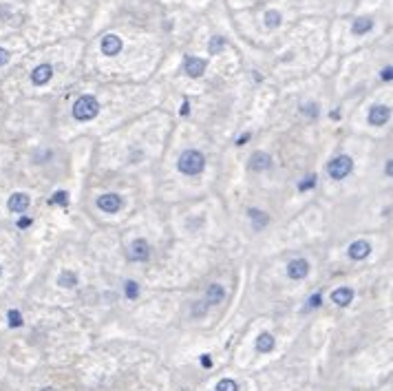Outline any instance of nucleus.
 Instances as JSON below:
<instances>
[{
	"instance_id": "1",
	"label": "nucleus",
	"mask_w": 393,
	"mask_h": 391,
	"mask_svg": "<svg viewBox=\"0 0 393 391\" xmlns=\"http://www.w3.org/2000/svg\"><path fill=\"white\" fill-rule=\"evenodd\" d=\"M179 170L184 172V175H190V177H195L199 175V172H203L205 168V157H203V152H199V150H184L181 152V157H179Z\"/></svg>"
},
{
	"instance_id": "2",
	"label": "nucleus",
	"mask_w": 393,
	"mask_h": 391,
	"mask_svg": "<svg viewBox=\"0 0 393 391\" xmlns=\"http://www.w3.org/2000/svg\"><path fill=\"white\" fill-rule=\"evenodd\" d=\"M99 113V102L93 95H82L73 104V117L80 119V122H89Z\"/></svg>"
},
{
	"instance_id": "3",
	"label": "nucleus",
	"mask_w": 393,
	"mask_h": 391,
	"mask_svg": "<svg viewBox=\"0 0 393 391\" xmlns=\"http://www.w3.org/2000/svg\"><path fill=\"white\" fill-rule=\"evenodd\" d=\"M351 170H354V159H351L349 155H340V157L331 159L329 166H327L329 177H331V179H338V181L347 177Z\"/></svg>"
},
{
	"instance_id": "4",
	"label": "nucleus",
	"mask_w": 393,
	"mask_h": 391,
	"mask_svg": "<svg viewBox=\"0 0 393 391\" xmlns=\"http://www.w3.org/2000/svg\"><path fill=\"white\" fill-rule=\"evenodd\" d=\"M29 203H31V199L27 192H13L9 197V201H7V208L11 212H16V215H22V212H27V208H29Z\"/></svg>"
},
{
	"instance_id": "5",
	"label": "nucleus",
	"mask_w": 393,
	"mask_h": 391,
	"mask_svg": "<svg viewBox=\"0 0 393 391\" xmlns=\"http://www.w3.org/2000/svg\"><path fill=\"white\" fill-rule=\"evenodd\" d=\"M97 208L102 210V212H109V215H113V212H117L119 208H122V197L113 195V192H109V195H102V197L97 199Z\"/></svg>"
},
{
	"instance_id": "6",
	"label": "nucleus",
	"mask_w": 393,
	"mask_h": 391,
	"mask_svg": "<svg viewBox=\"0 0 393 391\" xmlns=\"http://www.w3.org/2000/svg\"><path fill=\"white\" fill-rule=\"evenodd\" d=\"M184 71H186V75H190V77H201L203 71H205V60L188 56L186 58V62H184Z\"/></svg>"
},
{
	"instance_id": "7",
	"label": "nucleus",
	"mask_w": 393,
	"mask_h": 391,
	"mask_svg": "<svg viewBox=\"0 0 393 391\" xmlns=\"http://www.w3.org/2000/svg\"><path fill=\"white\" fill-rule=\"evenodd\" d=\"M287 274H290V278L301 281V278H305L309 274V261H307V258H294V261H290Z\"/></svg>"
},
{
	"instance_id": "8",
	"label": "nucleus",
	"mask_w": 393,
	"mask_h": 391,
	"mask_svg": "<svg viewBox=\"0 0 393 391\" xmlns=\"http://www.w3.org/2000/svg\"><path fill=\"white\" fill-rule=\"evenodd\" d=\"M389 115H391L389 106L376 104V106H371V111H369V124H374V126H384V124H387V119H389Z\"/></svg>"
},
{
	"instance_id": "9",
	"label": "nucleus",
	"mask_w": 393,
	"mask_h": 391,
	"mask_svg": "<svg viewBox=\"0 0 393 391\" xmlns=\"http://www.w3.org/2000/svg\"><path fill=\"white\" fill-rule=\"evenodd\" d=\"M51 77H53V66L51 64H40V66H36V69L31 71V82L36 86L46 84Z\"/></svg>"
},
{
	"instance_id": "10",
	"label": "nucleus",
	"mask_w": 393,
	"mask_h": 391,
	"mask_svg": "<svg viewBox=\"0 0 393 391\" xmlns=\"http://www.w3.org/2000/svg\"><path fill=\"white\" fill-rule=\"evenodd\" d=\"M102 53L104 56H109V58H113V56H117L119 51H122V40H119L117 36H113V33H109V36H104L102 38Z\"/></svg>"
},
{
	"instance_id": "11",
	"label": "nucleus",
	"mask_w": 393,
	"mask_h": 391,
	"mask_svg": "<svg viewBox=\"0 0 393 391\" xmlns=\"http://www.w3.org/2000/svg\"><path fill=\"white\" fill-rule=\"evenodd\" d=\"M148 254H150V248H148V243H146L144 239H137V241L130 245V258L133 261H146Z\"/></svg>"
},
{
	"instance_id": "12",
	"label": "nucleus",
	"mask_w": 393,
	"mask_h": 391,
	"mask_svg": "<svg viewBox=\"0 0 393 391\" xmlns=\"http://www.w3.org/2000/svg\"><path fill=\"white\" fill-rule=\"evenodd\" d=\"M371 252V245L367 241H354L349 245V256L354 258V261H362V258H367Z\"/></svg>"
},
{
	"instance_id": "13",
	"label": "nucleus",
	"mask_w": 393,
	"mask_h": 391,
	"mask_svg": "<svg viewBox=\"0 0 393 391\" xmlns=\"http://www.w3.org/2000/svg\"><path fill=\"white\" fill-rule=\"evenodd\" d=\"M331 301H334L338 307H347V305L354 301V290L351 288H338V290H334V294H331Z\"/></svg>"
},
{
	"instance_id": "14",
	"label": "nucleus",
	"mask_w": 393,
	"mask_h": 391,
	"mask_svg": "<svg viewBox=\"0 0 393 391\" xmlns=\"http://www.w3.org/2000/svg\"><path fill=\"white\" fill-rule=\"evenodd\" d=\"M225 298V290L221 288L219 283H212L208 285V292H205V301H208L210 305H219Z\"/></svg>"
},
{
	"instance_id": "15",
	"label": "nucleus",
	"mask_w": 393,
	"mask_h": 391,
	"mask_svg": "<svg viewBox=\"0 0 393 391\" xmlns=\"http://www.w3.org/2000/svg\"><path fill=\"white\" fill-rule=\"evenodd\" d=\"M272 166V157L268 155V152H254L250 159V168L252 170H265V168H270Z\"/></svg>"
},
{
	"instance_id": "16",
	"label": "nucleus",
	"mask_w": 393,
	"mask_h": 391,
	"mask_svg": "<svg viewBox=\"0 0 393 391\" xmlns=\"http://www.w3.org/2000/svg\"><path fill=\"white\" fill-rule=\"evenodd\" d=\"M256 349L261 351V354H270V351L274 349V336L268 334V331H263V334L256 338Z\"/></svg>"
},
{
	"instance_id": "17",
	"label": "nucleus",
	"mask_w": 393,
	"mask_h": 391,
	"mask_svg": "<svg viewBox=\"0 0 393 391\" xmlns=\"http://www.w3.org/2000/svg\"><path fill=\"white\" fill-rule=\"evenodd\" d=\"M371 27H374L371 18H356L354 24H351V31H354V36H362V33L371 31Z\"/></svg>"
},
{
	"instance_id": "18",
	"label": "nucleus",
	"mask_w": 393,
	"mask_h": 391,
	"mask_svg": "<svg viewBox=\"0 0 393 391\" xmlns=\"http://www.w3.org/2000/svg\"><path fill=\"white\" fill-rule=\"evenodd\" d=\"M248 215L252 217V221H254V228H258V230L265 228V225H268V221H270L268 215H263V212H261V210H256V208H250Z\"/></svg>"
},
{
	"instance_id": "19",
	"label": "nucleus",
	"mask_w": 393,
	"mask_h": 391,
	"mask_svg": "<svg viewBox=\"0 0 393 391\" xmlns=\"http://www.w3.org/2000/svg\"><path fill=\"white\" fill-rule=\"evenodd\" d=\"M58 283L62 285V288H75L77 285V276L73 274V272H62L58 278Z\"/></svg>"
},
{
	"instance_id": "20",
	"label": "nucleus",
	"mask_w": 393,
	"mask_h": 391,
	"mask_svg": "<svg viewBox=\"0 0 393 391\" xmlns=\"http://www.w3.org/2000/svg\"><path fill=\"white\" fill-rule=\"evenodd\" d=\"M225 49V38H221V36H212V40H210V44H208V51L210 53H221Z\"/></svg>"
},
{
	"instance_id": "21",
	"label": "nucleus",
	"mask_w": 393,
	"mask_h": 391,
	"mask_svg": "<svg viewBox=\"0 0 393 391\" xmlns=\"http://www.w3.org/2000/svg\"><path fill=\"white\" fill-rule=\"evenodd\" d=\"M281 20H283V16L276 9H270L268 13H265V24H268L270 29H274V27L281 24Z\"/></svg>"
},
{
	"instance_id": "22",
	"label": "nucleus",
	"mask_w": 393,
	"mask_h": 391,
	"mask_svg": "<svg viewBox=\"0 0 393 391\" xmlns=\"http://www.w3.org/2000/svg\"><path fill=\"white\" fill-rule=\"evenodd\" d=\"M7 318H9V327H20V325H22V314H20L18 309H9Z\"/></svg>"
},
{
	"instance_id": "23",
	"label": "nucleus",
	"mask_w": 393,
	"mask_h": 391,
	"mask_svg": "<svg viewBox=\"0 0 393 391\" xmlns=\"http://www.w3.org/2000/svg\"><path fill=\"white\" fill-rule=\"evenodd\" d=\"M217 391H239V384L234 380H230V378H225L217 384Z\"/></svg>"
},
{
	"instance_id": "24",
	"label": "nucleus",
	"mask_w": 393,
	"mask_h": 391,
	"mask_svg": "<svg viewBox=\"0 0 393 391\" xmlns=\"http://www.w3.org/2000/svg\"><path fill=\"white\" fill-rule=\"evenodd\" d=\"M124 288H126V296H128V298H137L139 296V285L135 281H126Z\"/></svg>"
},
{
	"instance_id": "25",
	"label": "nucleus",
	"mask_w": 393,
	"mask_h": 391,
	"mask_svg": "<svg viewBox=\"0 0 393 391\" xmlns=\"http://www.w3.org/2000/svg\"><path fill=\"white\" fill-rule=\"evenodd\" d=\"M51 203H60V205H69V195L64 190H58L56 195L51 197Z\"/></svg>"
},
{
	"instance_id": "26",
	"label": "nucleus",
	"mask_w": 393,
	"mask_h": 391,
	"mask_svg": "<svg viewBox=\"0 0 393 391\" xmlns=\"http://www.w3.org/2000/svg\"><path fill=\"white\" fill-rule=\"evenodd\" d=\"M314 186H316V175H307L301 184H298V190H303V192H305V190L314 188Z\"/></svg>"
},
{
	"instance_id": "27",
	"label": "nucleus",
	"mask_w": 393,
	"mask_h": 391,
	"mask_svg": "<svg viewBox=\"0 0 393 391\" xmlns=\"http://www.w3.org/2000/svg\"><path fill=\"white\" fill-rule=\"evenodd\" d=\"M7 62H9V51L0 46V66H5Z\"/></svg>"
},
{
	"instance_id": "28",
	"label": "nucleus",
	"mask_w": 393,
	"mask_h": 391,
	"mask_svg": "<svg viewBox=\"0 0 393 391\" xmlns=\"http://www.w3.org/2000/svg\"><path fill=\"white\" fill-rule=\"evenodd\" d=\"M391 66H384V69H382V80H384V82H391Z\"/></svg>"
},
{
	"instance_id": "29",
	"label": "nucleus",
	"mask_w": 393,
	"mask_h": 391,
	"mask_svg": "<svg viewBox=\"0 0 393 391\" xmlns=\"http://www.w3.org/2000/svg\"><path fill=\"white\" fill-rule=\"evenodd\" d=\"M321 305V294H314L309 298V307H318Z\"/></svg>"
},
{
	"instance_id": "30",
	"label": "nucleus",
	"mask_w": 393,
	"mask_h": 391,
	"mask_svg": "<svg viewBox=\"0 0 393 391\" xmlns=\"http://www.w3.org/2000/svg\"><path fill=\"white\" fill-rule=\"evenodd\" d=\"M305 113H309V115H316V113H318V109H316V104H307V106H305V109H303Z\"/></svg>"
},
{
	"instance_id": "31",
	"label": "nucleus",
	"mask_w": 393,
	"mask_h": 391,
	"mask_svg": "<svg viewBox=\"0 0 393 391\" xmlns=\"http://www.w3.org/2000/svg\"><path fill=\"white\" fill-rule=\"evenodd\" d=\"M29 225H31V219H27V217H22L18 221V228H29Z\"/></svg>"
},
{
	"instance_id": "32",
	"label": "nucleus",
	"mask_w": 393,
	"mask_h": 391,
	"mask_svg": "<svg viewBox=\"0 0 393 391\" xmlns=\"http://www.w3.org/2000/svg\"><path fill=\"white\" fill-rule=\"evenodd\" d=\"M248 139H250V133H245V135H241V137L237 139V144H239V146H243V144H248Z\"/></svg>"
},
{
	"instance_id": "33",
	"label": "nucleus",
	"mask_w": 393,
	"mask_h": 391,
	"mask_svg": "<svg viewBox=\"0 0 393 391\" xmlns=\"http://www.w3.org/2000/svg\"><path fill=\"white\" fill-rule=\"evenodd\" d=\"M201 364H203V367H212V358L210 356H201Z\"/></svg>"
},
{
	"instance_id": "34",
	"label": "nucleus",
	"mask_w": 393,
	"mask_h": 391,
	"mask_svg": "<svg viewBox=\"0 0 393 391\" xmlns=\"http://www.w3.org/2000/svg\"><path fill=\"white\" fill-rule=\"evenodd\" d=\"M40 391H56V389H51V387H44V389H40Z\"/></svg>"
},
{
	"instance_id": "35",
	"label": "nucleus",
	"mask_w": 393,
	"mask_h": 391,
	"mask_svg": "<svg viewBox=\"0 0 393 391\" xmlns=\"http://www.w3.org/2000/svg\"><path fill=\"white\" fill-rule=\"evenodd\" d=\"M0 274H3V268H0Z\"/></svg>"
}]
</instances>
